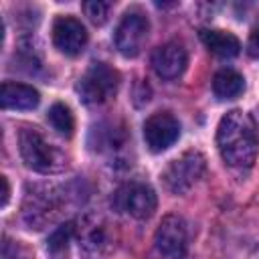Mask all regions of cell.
<instances>
[{
	"label": "cell",
	"mask_w": 259,
	"mask_h": 259,
	"mask_svg": "<svg viewBox=\"0 0 259 259\" xmlns=\"http://www.w3.org/2000/svg\"><path fill=\"white\" fill-rule=\"evenodd\" d=\"M2 259H30V255L18 243L6 239V243L2 245Z\"/></svg>",
	"instance_id": "18"
},
{
	"label": "cell",
	"mask_w": 259,
	"mask_h": 259,
	"mask_svg": "<svg viewBox=\"0 0 259 259\" xmlns=\"http://www.w3.org/2000/svg\"><path fill=\"white\" fill-rule=\"evenodd\" d=\"M200 40L204 42V47L221 57V59H231V57H237L239 51H241V42L239 38L229 32V30H219V28H202L200 30Z\"/></svg>",
	"instance_id": "12"
},
{
	"label": "cell",
	"mask_w": 259,
	"mask_h": 259,
	"mask_svg": "<svg viewBox=\"0 0 259 259\" xmlns=\"http://www.w3.org/2000/svg\"><path fill=\"white\" fill-rule=\"evenodd\" d=\"M53 45L69 57L79 55L87 45V30L75 16H57L53 22Z\"/></svg>",
	"instance_id": "9"
},
{
	"label": "cell",
	"mask_w": 259,
	"mask_h": 259,
	"mask_svg": "<svg viewBox=\"0 0 259 259\" xmlns=\"http://www.w3.org/2000/svg\"><path fill=\"white\" fill-rule=\"evenodd\" d=\"M180 136V123L170 111L152 113L144 121V140L150 152L158 154L168 150Z\"/></svg>",
	"instance_id": "8"
},
{
	"label": "cell",
	"mask_w": 259,
	"mask_h": 259,
	"mask_svg": "<svg viewBox=\"0 0 259 259\" xmlns=\"http://www.w3.org/2000/svg\"><path fill=\"white\" fill-rule=\"evenodd\" d=\"M73 233H75L73 223H67V225L59 227V229H57V231L51 235V239H49V249H51V251L65 249V245L69 243V239L73 237Z\"/></svg>",
	"instance_id": "17"
},
{
	"label": "cell",
	"mask_w": 259,
	"mask_h": 259,
	"mask_svg": "<svg viewBox=\"0 0 259 259\" xmlns=\"http://www.w3.org/2000/svg\"><path fill=\"white\" fill-rule=\"evenodd\" d=\"M245 79L235 69H221L212 77V91L219 99H235L243 93Z\"/></svg>",
	"instance_id": "14"
},
{
	"label": "cell",
	"mask_w": 259,
	"mask_h": 259,
	"mask_svg": "<svg viewBox=\"0 0 259 259\" xmlns=\"http://www.w3.org/2000/svg\"><path fill=\"white\" fill-rule=\"evenodd\" d=\"M40 103V93L32 85L24 83H14V81H4L0 87V105L2 109H34Z\"/></svg>",
	"instance_id": "11"
},
{
	"label": "cell",
	"mask_w": 259,
	"mask_h": 259,
	"mask_svg": "<svg viewBox=\"0 0 259 259\" xmlns=\"http://www.w3.org/2000/svg\"><path fill=\"white\" fill-rule=\"evenodd\" d=\"M204 166H206V160L200 152H196V150L184 152L182 156H178L176 160H172L166 166V170L162 174L166 188L176 192V194L186 192L202 176Z\"/></svg>",
	"instance_id": "5"
},
{
	"label": "cell",
	"mask_w": 259,
	"mask_h": 259,
	"mask_svg": "<svg viewBox=\"0 0 259 259\" xmlns=\"http://www.w3.org/2000/svg\"><path fill=\"white\" fill-rule=\"evenodd\" d=\"M154 245L166 259H182L188 249V229L182 217L166 214L156 229Z\"/></svg>",
	"instance_id": "6"
},
{
	"label": "cell",
	"mask_w": 259,
	"mask_h": 259,
	"mask_svg": "<svg viewBox=\"0 0 259 259\" xmlns=\"http://www.w3.org/2000/svg\"><path fill=\"white\" fill-rule=\"evenodd\" d=\"M47 119L49 123L53 125V130L65 138H71L73 136V130H75V117H73V111L69 105L65 103H53L49 107V113H47Z\"/></svg>",
	"instance_id": "15"
},
{
	"label": "cell",
	"mask_w": 259,
	"mask_h": 259,
	"mask_svg": "<svg viewBox=\"0 0 259 259\" xmlns=\"http://www.w3.org/2000/svg\"><path fill=\"white\" fill-rule=\"evenodd\" d=\"M111 4L107 2H101V0H89L83 4V10H85V16H89V20L93 24H103L107 20V12H109Z\"/></svg>",
	"instance_id": "16"
},
{
	"label": "cell",
	"mask_w": 259,
	"mask_h": 259,
	"mask_svg": "<svg viewBox=\"0 0 259 259\" xmlns=\"http://www.w3.org/2000/svg\"><path fill=\"white\" fill-rule=\"evenodd\" d=\"M0 182H2V206H6V204H8V196H10L8 178H6V176H2V178H0Z\"/></svg>",
	"instance_id": "20"
},
{
	"label": "cell",
	"mask_w": 259,
	"mask_h": 259,
	"mask_svg": "<svg viewBox=\"0 0 259 259\" xmlns=\"http://www.w3.org/2000/svg\"><path fill=\"white\" fill-rule=\"evenodd\" d=\"M148 32H150V20L146 14H142L138 10L123 14V18L119 20V24L115 28L117 51L127 59L138 57L148 38Z\"/></svg>",
	"instance_id": "7"
},
{
	"label": "cell",
	"mask_w": 259,
	"mask_h": 259,
	"mask_svg": "<svg viewBox=\"0 0 259 259\" xmlns=\"http://www.w3.org/2000/svg\"><path fill=\"white\" fill-rule=\"evenodd\" d=\"M247 49H249V55H251V57H259V22L253 26V30H251V34H249Z\"/></svg>",
	"instance_id": "19"
},
{
	"label": "cell",
	"mask_w": 259,
	"mask_h": 259,
	"mask_svg": "<svg viewBox=\"0 0 259 259\" xmlns=\"http://www.w3.org/2000/svg\"><path fill=\"white\" fill-rule=\"evenodd\" d=\"M113 206L115 210L119 212H125L134 219H150L156 210V192L150 184L146 182H138V180H132V182H125L121 184L115 194H113Z\"/></svg>",
	"instance_id": "4"
},
{
	"label": "cell",
	"mask_w": 259,
	"mask_h": 259,
	"mask_svg": "<svg viewBox=\"0 0 259 259\" xmlns=\"http://www.w3.org/2000/svg\"><path fill=\"white\" fill-rule=\"evenodd\" d=\"M97 136L93 148L107 154L109 160H119L121 154L125 152V146H127V136L123 132V127H115L111 123L107 125H101L99 130L93 132Z\"/></svg>",
	"instance_id": "13"
},
{
	"label": "cell",
	"mask_w": 259,
	"mask_h": 259,
	"mask_svg": "<svg viewBox=\"0 0 259 259\" xmlns=\"http://www.w3.org/2000/svg\"><path fill=\"white\" fill-rule=\"evenodd\" d=\"M18 150L24 164L40 174H59L69 166L65 152L38 127H22L18 132Z\"/></svg>",
	"instance_id": "2"
},
{
	"label": "cell",
	"mask_w": 259,
	"mask_h": 259,
	"mask_svg": "<svg viewBox=\"0 0 259 259\" xmlns=\"http://www.w3.org/2000/svg\"><path fill=\"white\" fill-rule=\"evenodd\" d=\"M119 87V75L105 63H93L79 79L77 93L87 105H101L109 101Z\"/></svg>",
	"instance_id": "3"
},
{
	"label": "cell",
	"mask_w": 259,
	"mask_h": 259,
	"mask_svg": "<svg viewBox=\"0 0 259 259\" xmlns=\"http://www.w3.org/2000/svg\"><path fill=\"white\" fill-rule=\"evenodd\" d=\"M186 65H188L186 49L178 42H166L152 53V67L160 79L170 81V79L180 77Z\"/></svg>",
	"instance_id": "10"
},
{
	"label": "cell",
	"mask_w": 259,
	"mask_h": 259,
	"mask_svg": "<svg viewBox=\"0 0 259 259\" xmlns=\"http://www.w3.org/2000/svg\"><path fill=\"white\" fill-rule=\"evenodd\" d=\"M217 146L229 166L251 168L259 152V136L253 117L243 109L227 111L217 125Z\"/></svg>",
	"instance_id": "1"
}]
</instances>
